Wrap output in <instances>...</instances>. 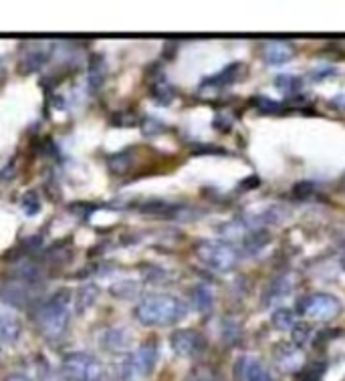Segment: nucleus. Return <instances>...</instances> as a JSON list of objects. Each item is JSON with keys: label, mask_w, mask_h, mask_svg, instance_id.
<instances>
[{"label": "nucleus", "mask_w": 345, "mask_h": 381, "mask_svg": "<svg viewBox=\"0 0 345 381\" xmlns=\"http://www.w3.org/2000/svg\"><path fill=\"white\" fill-rule=\"evenodd\" d=\"M188 315V307L172 295L145 297L136 307V319L145 327H168L176 325Z\"/></svg>", "instance_id": "f257e3e1"}, {"label": "nucleus", "mask_w": 345, "mask_h": 381, "mask_svg": "<svg viewBox=\"0 0 345 381\" xmlns=\"http://www.w3.org/2000/svg\"><path fill=\"white\" fill-rule=\"evenodd\" d=\"M69 295V291L63 288L36 309V325L47 339H59L67 331L71 319Z\"/></svg>", "instance_id": "f03ea898"}, {"label": "nucleus", "mask_w": 345, "mask_h": 381, "mask_svg": "<svg viewBox=\"0 0 345 381\" xmlns=\"http://www.w3.org/2000/svg\"><path fill=\"white\" fill-rule=\"evenodd\" d=\"M196 254L206 267H210L212 271H218V273L233 271L241 260L239 248H235L233 244L228 243H220V241L198 243L196 244Z\"/></svg>", "instance_id": "7ed1b4c3"}, {"label": "nucleus", "mask_w": 345, "mask_h": 381, "mask_svg": "<svg viewBox=\"0 0 345 381\" xmlns=\"http://www.w3.org/2000/svg\"><path fill=\"white\" fill-rule=\"evenodd\" d=\"M61 369L67 381H102L104 378L102 361L85 351H75L65 355Z\"/></svg>", "instance_id": "20e7f679"}, {"label": "nucleus", "mask_w": 345, "mask_h": 381, "mask_svg": "<svg viewBox=\"0 0 345 381\" xmlns=\"http://www.w3.org/2000/svg\"><path fill=\"white\" fill-rule=\"evenodd\" d=\"M158 363V347L156 343H143L138 351L128 355V359L121 365V378L123 381H143L150 378Z\"/></svg>", "instance_id": "39448f33"}, {"label": "nucleus", "mask_w": 345, "mask_h": 381, "mask_svg": "<svg viewBox=\"0 0 345 381\" xmlns=\"http://www.w3.org/2000/svg\"><path fill=\"white\" fill-rule=\"evenodd\" d=\"M297 311L313 321H333L342 312V303L333 295L317 293V295H307L297 303Z\"/></svg>", "instance_id": "423d86ee"}, {"label": "nucleus", "mask_w": 345, "mask_h": 381, "mask_svg": "<svg viewBox=\"0 0 345 381\" xmlns=\"http://www.w3.org/2000/svg\"><path fill=\"white\" fill-rule=\"evenodd\" d=\"M170 343H172V349L180 357H198L206 351V339L194 329L174 331Z\"/></svg>", "instance_id": "0eeeda50"}, {"label": "nucleus", "mask_w": 345, "mask_h": 381, "mask_svg": "<svg viewBox=\"0 0 345 381\" xmlns=\"http://www.w3.org/2000/svg\"><path fill=\"white\" fill-rule=\"evenodd\" d=\"M235 373L239 381H273L269 369L252 355H242L235 365Z\"/></svg>", "instance_id": "6e6552de"}, {"label": "nucleus", "mask_w": 345, "mask_h": 381, "mask_svg": "<svg viewBox=\"0 0 345 381\" xmlns=\"http://www.w3.org/2000/svg\"><path fill=\"white\" fill-rule=\"evenodd\" d=\"M276 365L283 371H297L303 367V353L297 349V345H283L275 351Z\"/></svg>", "instance_id": "1a4fd4ad"}, {"label": "nucleus", "mask_w": 345, "mask_h": 381, "mask_svg": "<svg viewBox=\"0 0 345 381\" xmlns=\"http://www.w3.org/2000/svg\"><path fill=\"white\" fill-rule=\"evenodd\" d=\"M263 57L269 65H285L293 59V47L285 40H273L265 45Z\"/></svg>", "instance_id": "9d476101"}, {"label": "nucleus", "mask_w": 345, "mask_h": 381, "mask_svg": "<svg viewBox=\"0 0 345 381\" xmlns=\"http://www.w3.org/2000/svg\"><path fill=\"white\" fill-rule=\"evenodd\" d=\"M21 321L14 312L0 309V343H12L21 335Z\"/></svg>", "instance_id": "9b49d317"}, {"label": "nucleus", "mask_w": 345, "mask_h": 381, "mask_svg": "<svg viewBox=\"0 0 345 381\" xmlns=\"http://www.w3.org/2000/svg\"><path fill=\"white\" fill-rule=\"evenodd\" d=\"M107 75V67H105V59L102 55H93L89 61V89L93 93H97L102 89Z\"/></svg>", "instance_id": "f8f14e48"}, {"label": "nucleus", "mask_w": 345, "mask_h": 381, "mask_svg": "<svg viewBox=\"0 0 345 381\" xmlns=\"http://www.w3.org/2000/svg\"><path fill=\"white\" fill-rule=\"evenodd\" d=\"M241 69L242 63H233V65L224 67L218 75L206 79V81H204V87H206V85H214V89H222L224 85H230V83H235V81L241 77Z\"/></svg>", "instance_id": "ddd939ff"}, {"label": "nucleus", "mask_w": 345, "mask_h": 381, "mask_svg": "<svg viewBox=\"0 0 345 381\" xmlns=\"http://www.w3.org/2000/svg\"><path fill=\"white\" fill-rule=\"evenodd\" d=\"M104 345L107 351H113V353L126 351L128 345H130V335H128L121 327L109 329L104 335Z\"/></svg>", "instance_id": "4468645a"}, {"label": "nucleus", "mask_w": 345, "mask_h": 381, "mask_svg": "<svg viewBox=\"0 0 345 381\" xmlns=\"http://www.w3.org/2000/svg\"><path fill=\"white\" fill-rule=\"evenodd\" d=\"M289 291H291V280H289V277L275 278V280L269 284L267 293L263 295V297H265L263 303H265V305H271V303H275L278 299H285V297L289 295Z\"/></svg>", "instance_id": "2eb2a0df"}, {"label": "nucleus", "mask_w": 345, "mask_h": 381, "mask_svg": "<svg viewBox=\"0 0 345 381\" xmlns=\"http://www.w3.org/2000/svg\"><path fill=\"white\" fill-rule=\"evenodd\" d=\"M192 305L200 312H208L214 305V293L208 284H196L192 288Z\"/></svg>", "instance_id": "dca6fc26"}, {"label": "nucleus", "mask_w": 345, "mask_h": 381, "mask_svg": "<svg viewBox=\"0 0 345 381\" xmlns=\"http://www.w3.org/2000/svg\"><path fill=\"white\" fill-rule=\"evenodd\" d=\"M97 295H99V288L95 284H85L83 288H79V293H77V311L83 312L87 311L91 305H95Z\"/></svg>", "instance_id": "f3484780"}, {"label": "nucleus", "mask_w": 345, "mask_h": 381, "mask_svg": "<svg viewBox=\"0 0 345 381\" xmlns=\"http://www.w3.org/2000/svg\"><path fill=\"white\" fill-rule=\"evenodd\" d=\"M47 61H49V55L45 51H33V53L23 57L19 69H21V73H33V71L40 69Z\"/></svg>", "instance_id": "a211bd4d"}, {"label": "nucleus", "mask_w": 345, "mask_h": 381, "mask_svg": "<svg viewBox=\"0 0 345 381\" xmlns=\"http://www.w3.org/2000/svg\"><path fill=\"white\" fill-rule=\"evenodd\" d=\"M327 371V363L323 361H313V363H307L299 369V381H321L323 376Z\"/></svg>", "instance_id": "6ab92c4d"}, {"label": "nucleus", "mask_w": 345, "mask_h": 381, "mask_svg": "<svg viewBox=\"0 0 345 381\" xmlns=\"http://www.w3.org/2000/svg\"><path fill=\"white\" fill-rule=\"evenodd\" d=\"M271 323L278 331H291L295 329V312L291 309H276L271 317Z\"/></svg>", "instance_id": "aec40b11"}, {"label": "nucleus", "mask_w": 345, "mask_h": 381, "mask_svg": "<svg viewBox=\"0 0 345 381\" xmlns=\"http://www.w3.org/2000/svg\"><path fill=\"white\" fill-rule=\"evenodd\" d=\"M152 97L160 105H170L174 101V97H176V89L166 81L156 83L154 89H152Z\"/></svg>", "instance_id": "412c9836"}, {"label": "nucleus", "mask_w": 345, "mask_h": 381, "mask_svg": "<svg viewBox=\"0 0 345 381\" xmlns=\"http://www.w3.org/2000/svg\"><path fill=\"white\" fill-rule=\"evenodd\" d=\"M132 168V153L130 151H119L109 158V170L113 173H126Z\"/></svg>", "instance_id": "4be33fe9"}, {"label": "nucleus", "mask_w": 345, "mask_h": 381, "mask_svg": "<svg viewBox=\"0 0 345 381\" xmlns=\"http://www.w3.org/2000/svg\"><path fill=\"white\" fill-rule=\"evenodd\" d=\"M275 85L283 95H293V93L299 91L301 81L297 77H293V75H278L275 79Z\"/></svg>", "instance_id": "5701e85b"}, {"label": "nucleus", "mask_w": 345, "mask_h": 381, "mask_svg": "<svg viewBox=\"0 0 345 381\" xmlns=\"http://www.w3.org/2000/svg\"><path fill=\"white\" fill-rule=\"evenodd\" d=\"M111 293L117 299H132L138 293V284L134 280H119L111 286Z\"/></svg>", "instance_id": "b1692460"}, {"label": "nucleus", "mask_w": 345, "mask_h": 381, "mask_svg": "<svg viewBox=\"0 0 345 381\" xmlns=\"http://www.w3.org/2000/svg\"><path fill=\"white\" fill-rule=\"evenodd\" d=\"M222 337H224V341L228 343V345H233V343H237L239 339H241V329H239V325L235 323V321H224L222 323Z\"/></svg>", "instance_id": "393cba45"}, {"label": "nucleus", "mask_w": 345, "mask_h": 381, "mask_svg": "<svg viewBox=\"0 0 345 381\" xmlns=\"http://www.w3.org/2000/svg\"><path fill=\"white\" fill-rule=\"evenodd\" d=\"M254 107H257L261 113H267V115H271V113H281V111H283V103L273 101V99H269V97H257V99H254Z\"/></svg>", "instance_id": "a878e982"}, {"label": "nucleus", "mask_w": 345, "mask_h": 381, "mask_svg": "<svg viewBox=\"0 0 345 381\" xmlns=\"http://www.w3.org/2000/svg\"><path fill=\"white\" fill-rule=\"evenodd\" d=\"M21 206H23V210H25L29 216H35L36 212L40 210L38 196H36L35 192H27V194L23 196V202H21Z\"/></svg>", "instance_id": "bb28decb"}, {"label": "nucleus", "mask_w": 345, "mask_h": 381, "mask_svg": "<svg viewBox=\"0 0 345 381\" xmlns=\"http://www.w3.org/2000/svg\"><path fill=\"white\" fill-rule=\"evenodd\" d=\"M309 339H313V331H311L307 325H297L295 331H293V341L295 345H305Z\"/></svg>", "instance_id": "cd10ccee"}, {"label": "nucleus", "mask_w": 345, "mask_h": 381, "mask_svg": "<svg viewBox=\"0 0 345 381\" xmlns=\"http://www.w3.org/2000/svg\"><path fill=\"white\" fill-rule=\"evenodd\" d=\"M315 190H317V186H315L313 182H301V184H297V186H295L293 194H295L297 198L305 200V198H309V196L315 194Z\"/></svg>", "instance_id": "c85d7f7f"}, {"label": "nucleus", "mask_w": 345, "mask_h": 381, "mask_svg": "<svg viewBox=\"0 0 345 381\" xmlns=\"http://www.w3.org/2000/svg\"><path fill=\"white\" fill-rule=\"evenodd\" d=\"M335 67H329V65H325V67H317V69L311 71V79H315V81H321V79H327V77H335Z\"/></svg>", "instance_id": "c756f323"}, {"label": "nucleus", "mask_w": 345, "mask_h": 381, "mask_svg": "<svg viewBox=\"0 0 345 381\" xmlns=\"http://www.w3.org/2000/svg\"><path fill=\"white\" fill-rule=\"evenodd\" d=\"M160 130H164V125L158 119H154V117L143 119V132H145V136H156Z\"/></svg>", "instance_id": "7c9ffc66"}, {"label": "nucleus", "mask_w": 345, "mask_h": 381, "mask_svg": "<svg viewBox=\"0 0 345 381\" xmlns=\"http://www.w3.org/2000/svg\"><path fill=\"white\" fill-rule=\"evenodd\" d=\"M257 186H259V177H257V175H252L250 180H248V177H246V180H242L241 190H246V188H248V190H252V188H257Z\"/></svg>", "instance_id": "2f4dec72"}, {"label": "nucleus", "mask_w": 345, "mask_h": 381, "mask_svg": "<svg viewBox=\"0 0 345 381\" xmlns=\"http://www.w3.org/2000/svg\"><path fill=\"white\" fill-rule=\"evenodd\" d=\"M4 381H33V380H31L29 376H25V373H10Z\"/></svg>", "instance_id": "473e14b6"}, {"label": "nucleus", "mask_w": 345, "mask_h": 381, "mask_svg": "<svg viewBox=\"0 0 345 381\" xmlns=\"http://www.w3.org/2000/svg\"><path fill=\"white\" fill-rule=\"evenodd\" d=\"M342 267H344V269H345V254H344V256H342Z\"/></svg>", "instance_id": "72a5a7b5"}, {"label": "nucleus", "mask_w": 345, "mask_h": 381, "mask_svg": "<svg viewBox=\"0 0 345 381\" xmlns=\"http://www.w3.org/2000/svg\"><path fill=\"white\" fill-rule=\"evenodd\" d=\"M344 182H345V177H344Z\"/></svg>", "instance_id": "f704fd0d"}]
</instances>
